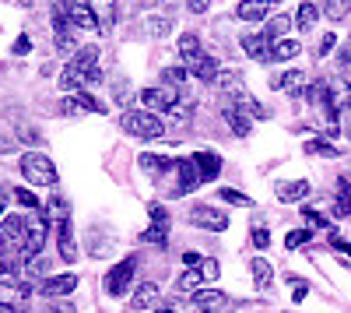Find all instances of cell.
Instances as JSON below:
<instances>
[{"label":"cell","mask_w":351,"mask_h":313,"mask_svg":"<svg viewBox=\"0 0 351 313\" xmlns=\"http://www.w3.org/2000/svg\"><path fill=\"white\" fill-rule=\"evenodd\" d=\"M169 28H172V21H169V18H148V32H152L155 39H162V36L169 32Z\"/></svg>","instance_id":"obj_43"},{"label":"cell","mask_w":351,"mask_h":313,"mask_svg":"<svg viewBox=\"0 0 351 313\" xmlns=\"http://www.w3.org/2000/svg\"><path fill=\"white\" fill-rule=\"evenodd\" d=\"M56 246H60V261H64V264H74V261H77V240H74L71 222L56 225Z\"/></svg>","instance_id":"obj_12"},{"label":"cell","mask_w":351,"mask_h":313,"mask_svg":"<svg viewBox=\"0 0 351 313\" xmlns=\"http://www.w3.org/2000/svg\"><path fill=\"white\" fill-rule=\"evenodd\" d=\"M271 39L267 36H243V49H246V56L250 60H256V64H271Z\"/></svg>","instance_id":"obj_11"},{"label":"cell","mask_w":351,"mask_h":313,"mask_svg":"<svg viewBox=\"0 0 351 313\" xmlns=\"http://www.w3.org/2000/svg\"><path fill=\"white\" fill-rule=\"evenodd\" d=\"M14 201H18L21 208H28V211H43L39 197H36L32 190H25V187H14Z\"/></svg>","instance_id":"obj_36"},{"label":"cell","mask_w":351,"mask_h":313,"mask_svg":"<svg viewBox=\"0 0 351 313\" xmlns=\"http://www.w3.org/2000/svg\"><path fill=\"white\" fill-rule=\"evenodd\" d=\"M74 289H77V275H74V271L49 275V278L39 281V296H46V299H64V296H71Z\"/></svg>","instance_id":"obj_7"},{"label":"cell","mask_w":351,"mask_h":313,"mask_svg":"<svg viewBox=\"0 0 351 313\" xmlns=\"http://www.w3.org/2000/svg\"><path fill=\"white\" fill-rule=\"evenodd\" d=\"M49 225H64V222H71V211H67V201L60 194H53L49 197V205H43V211H39Z\"/></svg>","instance_id":"obj_16"},{"label":"cell","mask_w":351,"mask_h":313,"mask_svg":"<svg viewBox=\"0 0 351 313\" xmlns=\"http://www.w3.org/2000/svg\"><path fill=\"white\" fill-rule=\"evenodd\" d=\"M215 84H218L221 92H228V95H236V92H243V78H239L236 71H221Z\"/></svg>","instance_id":"obj_32"},{"label":"cell","mask_w":351,"mask_h":313,"mask_svg":"<svg viewBox=\"0 0 351 313\" xmlns=\"http://www.w3.org/2000/svg\"><path fill=\"white\" fill-rule=\"evenodd\" d=\"M120 127L130 137H141V141H155V137L165 134V124L158 120V113H152V109H127L120 117Z\"/></svg>","instance_id":"obj_1"},{"label":"cell","mask_w":351,"mask_h":313,"mask_svg":"<svg viewBox=\"0 0 351 313\" xmlns=\"http://www.w3.org/2000/svg\"><path fill=\"white\" fill-rule=\"evenodd\" d=\"M4 211H8V190L0 187V218H4Z\"/></svg>","instance_id":"obj_53"},{"label":"cell","mask_w":351,"mask_h":313,"mask_svg":"<svg viewBox=\"0 0 351 313\" xmlns=\"http://www.w3.org/2000/svg\"><path fill=\"white\" fill-rule=\"evenodd\" d=\"M267 8H271V0H239V21H260V18H267Z\"/></svg>","instance_id":"obj_25"},{"label":"cell","mask_w":351,"mask_h":313,"mask_svg":"<svg viewBox=\"0 0 351 313\" xmlns=\"http://www.w3.org/2000/svg\"><path fill=\"white\" fill-rule=\"evenodd\" d=\"M169 165H172V162H169L165 155H152V152H144V155H141V169H144V173H155V176H162Z\"/></svg>","instance_id":"obj_31"},{"label":"cell","mask_w":351,"mask_h":313,"mask_svg":"<svg viewBox=\"0 0 351 313\" xmlns=\"http://www.w3.org/2000/svg\"><path fill=\"white\" fill-rule=\"evenodd\" d=\"M309 190H313L309 180H281L274 194H278V201H281V205H295V201H306Z\"/></svg>","instance_id":"obj_10"},{"label":"cell","mask_w":351,"mask_h":313,"mask_svg":"<svg viewBox=\"0 0 351 313\" xmlns=\"http://www.w3.org/2000/svg\"><path fill=\"white\" fill-rule=\"evenodd\" d=\"M299 39H278L274 46H271V64H281V60H295L299 56Z\"/></svg>","instance_id":"obj_26"},{"label":"cell","mask_w":351,"mask_h":313,"mask_svg":"<svg viewBox=\"0 0 351 313\" xmlns=\"http://www.w3.org/2000/svg\"><path fill=\"white\" fill-rule=\"evenodd\" d=\"M334 46H337V36H334V32H327L324 39H319V46H316V56H330V53H334Z\"/></svg>","instance_id":"obj_44"},{"label":"cell","mask_w":351,"mask_h":313,"mask_svg":"<svg viewBox=\"0 0 351 313\" xmlns=\"http://www.w3.org/2000/svg\"><path fill=\"white\" fill-rule=\"evenodd\" d=\"M334 215L337 218H348L351 215V180L341 176L337 180V201H334Z\"/></svg>","instance_id":"obj_27"},{"label":"cell","mask_w":351,"mask_h":313,"mask_svg":"<svg viewBox=\"0 0 351 313\" xmlns=\"http://www.w3.org/2000/svg\"><path fill=\"white\" fill-rule=\"evenodd\" d=\"M193 162H197L204 180H218V173H221V155L218 152H197Z\"/></svg>","instance_id":"obj_22"},{"label":"cell","mask_w":351,"mask_h":313,"mask_svg":"<svg viewBox=\"0 0 351 313\" xmlns=\"http://www.w3.org/2000/svg\"><path fill=\"white\" fill-rule=\"evenodd\" d=\"M46 313H77V310H74V303H71V299H49Z\"/></svg>","instance_id":"obj_46"},{"label":"cell","mask_w":351,"mask_h":313,"mask_svg":"<svg viewBox=\"0 0 351 313\" xmlns=\"http://www.w3.org/2000/svg\"><path fill=\"white\" fill-rule=\"evenodd\" d=\"M148 215H152V225L141 233V243H155V246H165L169 243V211L162 205H148Z\"/></svg>","instance_id":"obj_6"},{"label":"cell","mask_w":351,"mask_h":313,"mask_svg":"<svg viewBox=\"0 0 351 313\" xmlns=\"http://www.w3.org/2000/svg\"><path fill=\"white\" fill-rule=\"evenodd\" d=\"M291 25H295V18H291V14H274V18H271L267 25H263V36H267L271 43H278V39H281V36L288 32Z\"/></svg>","instance_id":"obj_28"},{"label":"cell","mask_w":351,"mask_h":313,"mask_svg":"<svg viewBox=\"0 0 351 313\" xmlns=\"http://www.w3.org/2000/svg\"><path fill=\"white\" fill-rule=\"evenodd\" d=\"M176 173H180L176 194H193V190L204 183V176H200V169H197V162H193V159H180V162H176Z\"/></svg>","instance_id":"obj_8"},{"label":"cell","mask_w":351,"mask_h":313,"mask_svg":"<svg viewBox=\"0 0 351 313\" xmlns=\"http://www.w3.org/2000/svg\"><path fill=\"white\" fill-rule=\"evenodd\" d=\"M186 8H190L193 14H204V11L211 8V0H186Z\"/></svg>","instance_id":"obj_48"},{"label":"cell","mask_w":351,"mask_h":313,"mask_svg":"<svg viewBox=\"0 0 351 313\" xmlns=\"http://www.w3.org/2000/svg\"><path fill=\"white\" fill-rule=\"evenodd\" d=\"M306 152H309V155H324V159H337V155H341V152L330 145V141H324V137L306 141Z\"/></svg>","instance_id":"obj_33"},{"label":"cell","mask_w":351,"mask_h":313,"mask_svg":"<svg viewBox=\"0 0 351 313\" xmlns=\"http://www.w3.org/2000/svg\"><path fill=\"white\" fill-rule=\"evenodd\" d=\"M232 106H239V109L246 113L250 120H271V109H267V106H260V102H256V99H253L246 89L232 95Z\"/></svg>","instance_id":"obj_13"},{"label":"cell","mask_w":351,"mask_h":313,"mask_svg":"<svg viewBox=\"0 0 351 313\" xmlns=\"http://www.w3.org/2000/svg\"><path fill=\"white\" fill-rule=\"evenodd\" d=\"M302 84H306V74H302V71H285V74L271 78V89H278V92H291V95H306V92H302Z\"/></svg>","instance_id":"obj_15"},{"label":"cell","mask_w":351,"mask_h":313,"mask_svg":"<svg viewBox=\"0 0 351 313\" xmlns=\"http://www.w3.org/2000/svg\"><path fill=\"white\" fill-rule=\"evenodd\" d=\"M250 275H253V286H256L260 292H267V289H271L274 268L267 264V257H253V261H250Z\"/></svg>","instance_id":"obj_20"},{"label":"cell","mask_w":351,"mask_h":313,"mask_svg":"<svg viewBox=\"0 0 351 313\" xmlns=\"http://www.w3.org/2000/svg\"><path fill=\"white\" fill-rule=\"evenodd\" d=\"M158 286L155 281H141L137 286V292L130 296V310H155V303H158Z\"/></svg>","instance_id":"obj_14"},{"label":"cell","mask_w":351,"mask_h":313,"mask_svg":"<svg viewBox=\"0 0 351 313\" xmlns=\"http://www.w3.org/2000/svg\"><path fill=\"white\" fill-rule=\"evenodd\" d=\"M84 4L92 8V14L99 18L102 28H109L116 21V14H120V4H116V0H84Z\"/></svg>","instance_id":"obj_23"},{"label":"cell","mask_w":351,"mask_h":313,"mask_svg":"<svg viewBox=\"0 0 351 313\" xmlns=\"http://www.w3.org/2000/svg\"><path fill=\"white\" fill-rule=\"evenodd\" d=\"M221 117H225L228 130H232V134H239V137H246V134H250V127H253V124H250V117H246V113H243L239 106H232V102H228V106L221 109Z\"/></svg>","instance_id":"obj_19"},{"label":"cell","mask_w":351,"mask_h":313,"mask_svg":"<svg viewBox=\"0 0 351 313\" xmlns=\"http://www.w3.org/2000/svg\"><path fill=\"white\" fill-rule=\"evenodd\" d=\"M250 243L256 246V250H267L271 246V229H267V225H253V229H250Z\"/></svg>","instance_id":"obj_37"},{"label":"cell","mask_w":351,"mask_h":313,"mask_svg":"<svg viewBox=\"0 0 351 313\" xmlns=\"http://www.w3.org/2000/svg\"><path fill=\"white\" fill-rule=\"evenodd\" d=\"M344 134L351 137V113H348V120H344Z\"/></svg>","instance_id":"obj_55"},{"label":"cell","mask_w":351,"mask_h":313,"mask_svg":"<svg viewBox=\"0 0 351 313\" xmlns=\"http://www.w3.org/2000/svg\"><path fill=\"white\" fill-rule=\"evenodd\" d=\"M200 275H204V281H218V275H221L218 261H215V257H204V261H200Z\"/></svg>","instance_id":"obj_42"},{"label":"cell","mask_w":351,"mask_h":313,"mask_svg":"<svg viewBox=\"0 0 351 313\" xmlns=\"http://www.w3.org/2000/svg\"><path fill=\"white\" fill-rule=\"evenodd\" d=\"M218 197H221L225 205H243V208H253V201H250V197H246V194H239V190H232V187L218 190Z\"/></svg>","instance_id":"obj_39"},{"label":"cell","mask_w":351,"mask_h":313,"mask_svg":"<svg viewBox=\"0 0 351 313\" xmlns=\"http://www.w3.org/2000/svg\"><path fill=\"white\" fill-rule=\"evenodd\" d=\"M162 78H165L169 84H183V81L190 78V71H186V67H169V71H165Z\"/></svg>","instance_id":"obj_45"},{"label":"cell","mask_w":351,"mask_h":313,"mask_svg":"<svg viewBox=\"0 0 351 313\" xmlns=\"http://www.w3.org/2000/svg\"><path fill=\"white\" fill-rule=\"evenodd\" d=\"M134 275H137V257H127V261H120V264L109 268V275H106L102 286H106L109 296L120 299V296H127V289L134 286Z\"/></svg>","instance_id":"obj_3"},{"label":"cell","mask_w":351,"mask_h":313,"mask_svg":"<svg viewBox=\"0 0 351 313\" xmlns=\"http://www.w3.org/2000/svg\"><path fill=\"white\" fill-rule=\"evenodd\" d=\"M324 11H327L330 21H341V18H348V11H351V0H324Z\"/></svg>","instance_id":"obj_35"},{"label":"cell","mask_w":351,"mask_h":313,"mask_svg":"<svg viewBox=\"0 0 351 313\" xmlns=\"http://www.w3.org/2000/svg\"><path fill=\"white\" fill-rule=\"evenodd\" d=\"M271 4H281V0H271Z\"/></svg>","instance_id":"obj_57"},{"label":"cell","mask_w":351,"mask_h":313,"mask_svg":"<svg viewBox=\"0 0 351 313\" xmlns=\"http://www.w3.org/2000/svg\"><path fill=\"white\" fill-rule=\"evenodd\" d=\"M193 78H200L204 84H215L218 81V74H221V67H218V60H215V56H208V53H204L200 56V60L193 64V67H186Z\"/></svg>","instance_id":"obj_21"},{"label":"cell","mask_w":351,"mask_h":313,"mask_svg":"<svg viewBox=\"0 0 351 313\" xmlns=\"http://www.w3.org/2000/svg\"><path fill=\"white\" fill-rule=\"evenodd\" d=\"M313 240V229H291L288 236H285V246L288 250H299V246H306Z\"/></svg>","instance_id":"obj_38"},{"label":"cell","mask_w":351,"mask_h":313,"mask_svg":"<svg viewBox=\"0 0 351 313\" xmlns=\"http://www.w3.org/2000/svg\"><path fill=\"white\" fill-rule=\"evenodd\" d=\"M302 222H306V229H330V222L313 208H302Z\"/></svg>","instance_id":"obj_40"},{"label":"cell","mask_w":351,"mask_h":313,"mask_svg":"<svg viewBox=\"0 0 351 313\" xmlns=\"http://www.w3.org/2000/svg\"><path fill=\"white\" fill-rule=\"evenodd\" d=\"M28 49H32V43H28V36H18V43H14V53H18V56H25Z\"/></svg>","instance_id":"obj_50"},{"label":"cell","mask_w":351,"mask_h":313,"mask_svg":"<svg viewBox=\"0 0 351 313\" xmlns=\"http://www.w3.org/2000/svg\"><path fill=\"white\" fill-rule=\"evenodd\" d=\"M14 152V141L11 137H0V155H11Z\"/></svg>","instance_id":"obj_52"},{"label":"cell","mask_w":351,"mask_h":313,"mask_svg":"<svg viewBox=\"0 0 351 313\" xmlns=\"http://www.w3.org/2000/svg\"><path fill=\"white\" fill-rule=\"evenodd\" d=\"M190 225H197V229H211V233H225L228 229V215L221 208H211V205H193L190 208Z\"/></svg>","instance_id":"obj_5"},{"label":"cell","mask_w":351,"mask_h":313,"mask_svg":"<svg viewBox=\"0 0 351 313\" xmlns=\"http://www.w3.org/2000/svg\"><path fill=\"white\" fill-rule=\"evenodd\" d=\"M18 137H21V141H28V145H36V141H39V134H36L32 127H18Z\"/></svg>","instance_id":"obj_49"},{"label":"cell","mask_w":351,"mask_h":313,"mask_svg":"<svg viewBox=\"0 0 351 313\" xmlns=\"http://www.w3.org/2000/svg\"><path fill=\"white\" fill-rule=\"evenodd\" d=\"M0 313H21L14 303H0Z\"/></svg>","instance_id":"obj_54"},{"label":"cell","mask_w":351,"mask_h":313,"mask_svg":"<svg viewBox=\"0 0 351 313\" xmlns=\"http://www.w3.org/2000/svg\"><path fill=\"white\" fill-rule=\"evenodd\" d=\"M60 109L71 113V117H74V113H99V117H102L106 102H99L95 95H88V92H74V95H67V99L60 102Z\"/></svg>","instance_id":"obj_9"},{"label":"cell","mask_w":351,"mask_h":313,"mask_svg":"<svg viewBox=\"0 0 351 313\" xmlns=\"http://www.w3.org/2000/svg\"><path fill=\"white\" fill-rule=\"evenodd\" d=\"M193 306H197L200 313L221 310V306H228V296H225L221 289H200V292H193Z\"/></svg>","instance_id":"obj_18"},{"label":"cell","mask_w":351,"mask_h":313,"mask_svg":"<svg viewBox=\"0 0 351 313\" xmlns=\"http://www.w3.org/2000/svg\"><path fill=\"white\" fill-rule=\"evenodd\" d=\"M183 261H186L190 268H200V261H204V257H200V253H193V250H190V253H183Z\"/></svg>","instance_id":"obj_51"},{"label":"cell","mask_w":351,"mask_h":313,"mask_svg":"<svg viewBox=\"0 0 351 313\" xmlns=\"http://www.w3.org/2000/svg\"><path fill=\"white\" fill-rule=\"evenodd\" d=\"M176 49H180V56H183V67H193L200 56H204V49H200V39L193 36V32H183L180 36V43H176Z\"/></svg>","instance_id":"obj_17"},{"label":"cell","mask_w":351,"mask_h":313,"mask_svg":"<svg viewBox=\"0 0 351 313\" xmlns=\"http://www.w3.org/2000/svg\"><path fill=\"white\" fill-rule=\"evenodd\" d=\"M25 275L32 278V281H43V278H49V264H46V257H43V253L25 264Z\"/></svg>","instance_id":"obj_34"},{"label":"cell","mask_w":351,"mask_h":313,"mask_svg":"<svg viewBox=\"0 0 351 313\" xmlns=\"http://www.w3.org/2000/svg\"><path fill=\"white\" fill-rule=\"evenodd\" d=\"M288 286H291V299H295V303H302V299L309 296V281H306V278L288 275Z\"/></svg>","instance_id":"obj_41"},{"label":"cell","mask_w":351,"mask_h":313,"mask_svg":"<svg viewBox=\"0 0 351 313\" xmlns=\"http://www.w3.org/2000/svg\"><path fill=\"white\" fill-rule=\"evenodd\" d=\"M316 18H319V8L313 4V0H302L299 11H295V25H299V32H309V28L316 25Z\"/></svg>","instance_id":"obj_30"},{"label":"cell","mask_w":351,"mask_h":313,"mask_svg":"<svg viewBox=\"0 0 351 313\" xmlns=\"http://www.w3.org/2000/svg\"><path fill=\"white\" fill-rule=\"evenodd\" d=\"M67 14H71V21H74L77 28H102L99 18L92 14V8H88V4H77V0H67Z\"/></svg>","instance_id":"obj_24"},{"label":"cell","mask_w":351,"mask_h":313,"mask_svg":"<svg viewBox=\"0 0 351 313\" xmlns=\"http://www.w3.org/2000/svg\"><path fill=\"white\" fill-rule=\"evenodd\" d=\"M337 67H341V71L351 67V39H348V43L341 46V53H337Z\"/></svg>","instance_id":"obj_47"},{"label":"cell","mask_w":351,"mask_h":313,"mask_svg":"<svg viewBox=\"0 0 351 313\" xmlns=\"http://www.w3.org/2000/svg\"><path fill=\"white\" fill-rule=\"evenodd\" d=\"M180 84H169V81H162V84H155V89H144L141 92V102L144 106H148L152 113H162V109H176V106H180Z\"/></svg>","instance_id":"obj_4"},{"label":"cell","mask_w":351,"mask_h":313,"mask_svg":"<svg viewBox=\"0 0 351 313\" xmlns=\"http://www.w3.org/2000/svg\"><path fill=\"white\" fill-rule=\"evenodd\" d=\"M200 286H204V275H200V268H186L180 278H176V289L180 292H200Z\"/></svg>","instance_id":"obj_29"},{"label":"cell","mask_w":351,"mask_h":313,"mask_svg":"<svg viewBox=\"0 0 351 313\" xmlns=\"http://www.w3.org/2000/svg\"><path fill=\"white\" fill-rule=\"evenodd\" d=\"M21 176L32 187H56V165L43 152H25L21 155Z\"/></svg>","instance_id":"obj_2"},{"label":"cell","mask_w":351,"mask_h":313,"mask_svg":"<svg viewBox=\"0 0 351 313\" xmlns=\"http://www.w3.org/2000/svg\"><path fill=\"white\" fill-rule=\"evenodd\" d=\"M155 313H176V310H155Z\"/></svg>","instance_id":"obj_56"}]
</instances>
